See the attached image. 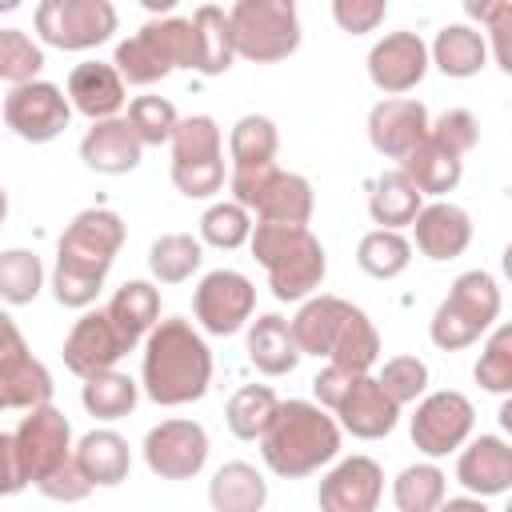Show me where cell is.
Returning a JSON list of instances; mask_svg holds the SVG:
<instances>
[{"label": "cell", "instance_id": "cell-15", "mask_svg": "<svg viewBox=\"0 0 512 512\" xmlns=\"http://www.w3.org/2000/svg\"><path fill=\"white\" fill-rule=\"evenodd\" d=\"M72 120V104L68 96L52 84V80H28V84H16L8 96H4V124L28 140V144H48L56 140Z\"/></svg>", "mask_w": 512, "mask_h": 512}, {"label": "cell", "instance_id": "cell-19", "mask_svg": "<svg viewBox=\"0 0 512 512\" xmlns=\"http://www.w3.org/2000/svg\"><path fill=\"white\" fill-rule=\"evenodd\" d=\"M384 496V468L372 456H344L316 492L320 512H376Z\"/></svg>", "mask_w": 512, "mask_h": 512}, {"label": "cell", "instance_id": "cell-38", "mask_svg": "<svg viewBox=\"0 0 512 512\" xmlns=\"http://www.w3.org/2000/svg\"><path fill=\"white\" fill-rule=\"evenodd\" d=\"M356 264H360L368 276H376V280H396V276L412 264V244L404 240V232L372 228V232L360 236Z\"/></svg>", "mask_w": 512, "mask_h": 512}, {"label": "cell", "instance_id": "cell-20", "mask_svg": "<svg viewBox=\"0 0 512 512\" xmlns=\"http://www.w3.org/2000/svg\"><path fill=\"white\" fill-rule=\"evenodd\" d=\"M128 352H132V348L120 340V332H116V324L108 320V312L96 308V312H84V316L72 324V332H68V340H64V368L76 372L80 380H88V376H96V372L116 368V360L128 356Z\"/></svg>", "mask_w": 512, "mask_h": 512}, {"label": "cell", "instance_id": "cell-22", "mask_svg": "<svg viewBox=\"0 0 512 512\" xmlns=\"http://www.w3.org/2000/svg\"><path fill=\"white\" fill-rule=\"evenodd\" d=\"M456 480L476 500L504 496L512 488V448H508V440L492 436V432L468 440L460 448V460H456Z\"/></svg>", "mask_w": 512, "mask_h": 512}, {"label": "cell", "instance_id": "cell-34", "mask_svg": "<svg viewBox=\"0 0 512 512\" xmlns=\"http://www.w3.org/2000/svg\"><path fill=\"white\" fill-rule=\"evenodd\" d=\"M420 208H424V196L412 188V180H408L400 168L380 172V176L372 180V192H368V216H372L380 228L400 232L404 224L416 220Z\"/></svg>", "mask_w": 512, "mask_h": 512}, {"label": "cell", "instance_id": "cell-25", "mask_svg": "<svg viewBox=\"0 0 512 512\" xmlns=\"http://www.w3.org/2000/svg\"><path fill=\"white\" fill-rule=\"evenodd\" d=\"M412 232H416V248L428 260H456L472 244V216L460 204L432 200L416 212Z\"/></svg>", "mask_w": 512, "mask_h": 512}, {"label": "cell", "instance_id": "cell-43", "mask_svg": "<svg viewBox=\"0 0 512 512\" xmlns=\"http://www.w3.org/2000/svg\"><path fill=\"white\" fill-rule=\"evenodd\" d=\"M124 120L132 124V132L140 136L144 148H148V144H168L172 132H176V124H180L176 104L164 100V96H136V100L128 104V116H124Z\"/></svg>", "mask_w": 512, "mask_h": 512}, {"label": "cell", "instance_id": "cell-14", "mask_svg": "<svg viewBox=\"0 0 512 512\" xmlns=\"http://www.w3.org/2000/svg\"><path fill=\"white\" fill-rule=\"evenodd\" d=\"M52 404V376L28 352L16 320L0 312V408H40Z\"/></svg>", "mask_w": 512, "mask_h": 512}, {"label": "cell", "instance_id": "cell-27", "mask_svg": "<svg viewBox=\"0 0 512 512\" xmlns=\"http://www.w3.org/2000/svg\"><path fill=\"white\" fill-rule=\"evenodd\" d=\"M72 460L80 464L92 488H116L120 480H128V468H132L128 440L112 428H92L88 436H80V444L72 448Z\"/></svg>", "mask_w": 512, "mask_h": 512}, {"label": "cell", "instance_id": "cell-2", "mask_svg": "<svg viewBox=\"0 0 512 512\" xmlns=\"http://www.w3.org/2000/svg\"><path fill=\"white\" fill-rule=\"evenodd\" d=\"M140 384L148 400H156L160 408H180L200 400L212 384V352L204 336L180 316L156 320V328L144 336Z\"/></svg>", "mask_w": 512, "mask_h": 512}, {"label": "cell", "instance_id": "cell-10", "mask_svg": "<svg viewBox=\"0 0 512 512\" xmlns=\"http://www.w3.org/2000/svg\"><path fill=\"white\" fill-rule=\"evenodd\" d=\"M168 144H172V184L184 196L208 200L224 188V148L212 116H184Z\"/></svg>", "mask_w": 512, "mask_h": 512}, {"label": "cell", "instance_id": "cell-37", "mask_svg": "<svg viewBox=\"0 0 512 512\" xmlns=\"http://www.w3.org/2000/svg\"><path fill=\"white\" fill-rule=\"evenodd\" d=\"M276 408H280V400H276V392H272L268 384H244V388L232 392V400H228V408H224L228 432H232L236 440H260V436L268 432Z\"/></svg>", "mask_w": 512, "mask_h": 512}, {"label": "cell", "instance_id": "cell-16", "mask_svg": "<svg viewBox=\"0 0 512 512\" xmlns=\"http://www.w3.org/2000/svg\"><path fill=\"white\" fill-rule=\"evenodd\" d=\"M256 308V288L244 272L236 268H216L196 284L192 312L208 336H232L252 320Z\"/></svg>", "mask_w": 512, "mask_h": 512}, {"label": "cell", "instance_id": "cell-7", "mask_svg": "<svg viewBox=\"0 0 512 512\" xmlns=\"http://www.w3.org/2000/svg\"><path fill=\"white\" fill-rule=\"evenodd\" d=\"M112 68L120 72L124 88H148L164 80L172 68H192V20L188 16H164L148 20L136 36L116 44Z\"/></svg>", "mask_w": 512, "mask_h": 512}, {"label": "cell", "instance_id": "cell-46", "mask_svg": "<svg viewBox=\"0 0 512 512\" xmlns=\"http://www.w3.org/2000/svg\"><path fill=\"white\" fill-rule=\"evenodd\" d=\"M376 384L384 388V396H388L396 408L416 404V400L424 396V388H428V364H424L420 356H392V360H384Z\"/></svg>", "mask_w": 512, "mask_h": 512}, {"label": "cell", "instance_id": "cell-50", "mask_svg": "<svg viewBox=\"0 0 512 512\" xmlns=\"http://www.w3.org/2000/svg\"><path fill=\"white\" fill-rule=\"evenodd\" d=\"M48 500H60V504H76V500H84L88 492H92V484L84 480V472H80V464L76 460H68V464H60L52 476H44L40 484H36Z\"/></svg>", "mask_w": 512, "mask_h": 512}, {"label": "cell", "instance_id": "cell-40", "mask_svg": "<svg viewBox=\"0 0 512 512\" xmlns=\"http://www.w3.org/2000/svg\"><path fill=\"white\" fill-rule=\"evenodd\" d=\"M204 260V248L188 232H168L148 248V268L160 284H184Z\"/></svg>", "mask_w": 512, "mask_h": 512}, {"label": "cell", "instance_id": "cell-44", "mask_svg": "<svg viewBox=\"0 0 512 512\" xmlns=\"http://www.w3.org/2000/svg\"><path fill=\"white\" fill-rule=\"evenodd\" d=\"M248 236H252V216L232 200H220L200 216V240L212 248L232 252V248L248 244Z\"/></svg>", "mask_w": 512, "mask_h": 512}, {"label": "cell", "instance_id": "cell-13", "mask_svg": "<svg viewBox=\"0 0 512 512\" xmlns=\"http://www.w3.org/2000/svg\"><path fill=\"white\" fill-rule=\"evenodd\" d=\"M476 428V408L464 392H428L416 412H412V444L428 456V460H440L448 452H460L468 444Z\"/></svg>", "mask_w": 512, "mask_h": 512}, {"label": "cell", "instance_id": "cell-24", "mask_svg": "<svg viewBox=\"0 0 512 512\" xmlns=\"http://www.w3.org/2000/svg\"><path fill=\"white\" fill-rule=\"evenodd\" d=\"M140 156H144V144L124 116L96 120L80 140V160L100 176H124L140 164Z\"/></svg>", "mask_w": 512, "mask_h": 512}, {"label": "cell", "instance_id": "cell-48", "mask_svg": "<svg viewBox=\"0 0 512 512\" xmlns=\"http://www.w3.org/2000/svg\"><path fill=\"white\" fill-rule=\"evenodd\" d=\"M468 16H476L480 24H488V36L496 44V64L504 72H512V48H508V32H512V4L508 0H468L464 4Z\"/></svg>", "mask_w": 512, "mask_h": 512}, {"label": "cell", "instance_id": "cell-55", "mask_svg": "<svg viewBox=\"0 0 512 512\" xmlns=\"http://www.w3.org/2000/svg\"><path fill=\"white\" fill-rule=\"evenodd\" d=\"M20 8V0H0V12H16Z\"/></svg>", "mask_w": 512, "mask_h": 512}, {"label": "cell", "instance_id": "cell-5", "mask_svg": "<svg viewBox=\"0 0 512 512\" xmlns=\"http://www.w3.org/2000/svg\"><path fill=\"white\" fill-rule=\"evenodd\" d=\"M252 256L268 272V288L276 300H308L328 272L324 244L312 236V228L296 224H252Z\"/></svg>", "mask_w": 512, "mask_h": 512}, {"label": "cell", "instance_id": "cell-51", "mask_svg": "<svg viewBox=\"0 0 512 512\" xmlns=\"http://www.w3.org/2000/svg\"><path fill=\"white\" fill-rule=\"evenodd\" d=\"M356 376H364V372H344V368H336V364H328V368H320V372H316V380H312V392H316V404H320L324 412H332V408L340 404V396L348 392V384H352Z\"/></svg>", "mask_w": 512, "mask_h": 512}, {"label": "cell", "instance_id": "cell-29", "mask_svg": "<svg viewBox=\"0 0 512 512\" xmlns=\"http://www.w3.org/2000/svg\"><path fill=\"white\" fill-rule=\"evenodd\" d=\"M108 320L116 324V332H120V340L128 344V348H136L152 328H156V320H160V292H156V284H148V280H124L120 288H116V296L108 300Z\"/></svg>", "mask_w": 512, "mask_h": 512}, {"label": "cell", "instance_id": "cell-53", "mask_svg": "<svg viewBox=\"0 0 512 512\" xmlns=\"http://www.w3.org/2000/svg\"><path fill=\"white\" fill-rule=\"evenodd\" d=\"M436 512H492V508L484 500H476V496H444Z\"/></svg>", "mask_w": 512, "mask_h": 512}, {"label": "cell", "instance_id": "cell-39", "mask_svg": "<svg viewBox=\"0 0 512 512\" xmlns=\"http://www.w3.org/2000/svg\"><path fill=\"white\" fill-rule=\"evenodd\" d=\"M448 496V476L436 464H408L392 480V504L400 512H436Z\"/></svg>", "mask_w": 512, "mask_h": 512}, {"label": "cell", "instance_id": "cell-36", "mask_svg": "<svg viewBox=\"0 0 512 512\" xmlns=\"http://www.w3.org/2000/svg\"><path fill=\"white\" fill-rule=\"evenodd\" d=\"M136 400H140V384L132 376L116 372V368L88 376L84 388H80V404L96 420H120V416H128L136 408Z\"/></svg>", "mask_w": 512, "mask_h": 512}, {"label": "cell", "instance_id": "cell-23", "mask_svg": "<svg viewBox=\"0 0 512 512\" xmlns=\"http://www.w3.org/2000/svg\"><path fill=\"white\" fill-rule=\"evenodd\" d=\"M332 420L344 428V432H352L356 440H380V436H388L392 428H396V420H400V408L384 396V388L376 384V376H356L352 384H348V392L340 396V404L332 408Z\"/></svg>", "mask_w": 512, "mask_h": 512}, {"label": "cell", "instance_id": "cell-26", "mask_svg": "<svg viewBox=\"0 0 512 512\" xmlns=\"http://www.w3.org/2000/svg\"><path fill=\"white\" fill-rule=\"evenodd\" d=\"M124 100H128V96H124V80H120V72H116L112 64H104V60H84V64H76V68L68 72V104H72L80 116H88L92 124L120 116Z\"/></svg>", "mask_w": 512, "mask_h": 512}, {"label": "cell", "instance_id": "cell-21", "mask_svg": "<svg viewBox=\"0 0 512 512\" xmlns=\"http://www.w3.org/2000/svg\"><path fill=\"white\" fill-rule=\"evenodd\" d=\"M368 140L380 156L404 160L416 144L428 140V108L412 96H388L368 112Z\"/></svg>", "mask_w": 512, "mask_h": 512}, {"label": "cell", "instance_id": "cell-41", "mask_svg": "<svg viewBox=\"0 0 512 512\" xmlns=\"http://www.w3.org/2000/svg\"><path fill=\"white\" fill-rule=\"evenodd\" d=\"M44 288V264L28 248H4L0 252V300L4 304H32Z\"/></svg>", "mask_w": 512, "mask_h": 512}, {"label": "cell", "instance_id": "cell-42", "mask_svg": "<svg viewBox=\"0 0 512 512\" xmlns=\"http://www.w3.org/2000/svg\"><path fill=\"white\" fill-rule=\"evenodd\" d=\"M44 68L40 44L20 28H0V80L4 84H28Z\"/></svg>", "mask_w": 512, "mask_h": 512}, {"label": "cell", "instance_id": "cell-18", "mask_svg": "<svg viewBox=\"0 0 512 512\" xmlns=\"http://www.w3.org/2000/svg\"><path fill=\"white\" fill-rule=\"evenodd\" d=\"M424 72H428V44L420 40V32L408 28L388 32L368 52V80L388 96L412 92L424 80Z\"/></svg>", "mask_w": 512, "mask_h": 512}, {"label": "cell", "instance_id": "cell-28", "mask_svg": "<svg viewBox=\"0 0 512 512\" xmlns=\"http://www.w3.org/2000/svg\"><path fill=\"white\" fill-rule=\"evenodd\" d=\"M192 72L200 76H224L236 60L228 12L216 4H200L192 16Z\"/></svg>", "mask_w": 512, "mask_h": 512}, {"label": "cell", "instance_id": "cell-47", "mask_svg": "<svg viewBox=\"0 0 512 512\" xmlns=\"http://www.w3.org/2000/svg\"><path fill=\"white\" fill-rule=\"evenodd\" d=\"M428 140L464 160V152H472L476 140H480V124H476V116L468 108H448L436 120H428Z\"/></svg>", "mask_w": 512, "mask_h": 512}, {"label": "cell", "instance_id": "cell-49", "mask_svg": "<svg viewBox=\"0 0 512 512\" xmlns=\"http://www.w3.org/2000/svg\"><path fill=\"white\" fill-rule=\"evenodd\" d=\"M388 4L384 0H336L332 4V20L352 32V36H364V32H376V24L384 20Z\"/></svg>", "mask_w": 512, "mask_h": 512}, {"label": "cell", "instance_id": "cell-6", "mask_svg": "<svg viewBox=\"0 0 512 512\" xmlns=\"http://www.w3.org/2000/svg\"><path fill=\"white\" fill-rule=\"evenodd\" d=\"M500 284L472 268V272H460L448 288V296L440 300V308L432 312V324H428V336L440 352H460L468 344H476L500 316Z\"/></svg>", "mask_w": 512, "mask_h": 512}, {"label": "cell", "instance_id": "cell-30", "mask_svg": "<svg viewBox=\"0 0 512 512\" xmlns=\"http://www.w3.org/2000/svg\"><path fill=\"white\" fill-rule=\"evenodd\" d=\"M212 512H260L268 504V480L248 460H228L208 480Z\"/></svg>", "mask_w": 512, "mask_h": 512}, {"label": "cell", "instance_id": "cell-45", "mask_svg": "<svg viewBox=\"0 0 512 512\" xmlns=\"http://www.w3.org/2000/svg\"><path fill=\"white\" fill-rule=\"evenodd\" d=\"M476 384L484 392H496V396L512 392V328L508 324L492 328V336L476 360Z\"/></svg>", "mask_w": 512, "mask_h": 512}, {"label": "cell", "instance_id": "cell-31", "mask_svg": "<svg viewBox=\"0 0 512 512\" xmlns=\"http://www.w3.org/2000/svg\"><path fill=\"white\" fill-rule=\"evenodd\" d=\"M484 60H488V40H484V32H476L468 24H444L428 48V64H436L452 80L476 76L484 68Z\"/></svg>", "mask_w": 512, "mask_h": 512}, {"label": "cell", "instance_id": "cell-33", "mask_svg": "<svg viewBox=\"0 0 512 512\" xmlns=\"http://www.w3.org/2000/svg\"><path fill=\"white\" fill-rule=\"evenodd\" d=\"M400 172L412 180V188L420 196H448L460 184V176H464V160L452 156V152H444L440 144L424 140V144H416L400 160Z\"/></svg>", "mask_w": 512, "mask_h": 512}, {"label": "cell", "instance_id": "cell-17", "mask_svg": "<svg viewBox=\"0 0 512 512\" xmlns=\"http://www.w3.org/2000/svg\"><path fill=\"white\" fill-rule=\"evenodd\" d=\"M208 460V432L196 420H164L144 436V464L160 480H192Z\"/></svg>", "mask_w": 512, "mask_h": 512}, {"label": "cell", "instance_id": "cell-35", "mask_svg": "<svg viewBox=\"0 0 512 512\" xmlns=\"http://www.w3.org/2000/svg\"><path fill=\"white\" fill-rule=\"evenodd\" d=\"M280 152V132L268 116H240L232 124V136H228V156H232V172L240 168H264L272 164Z\"/></svg>", "mask_w": 512, "mask_h": 512}, {"label": "cell", "instance_id": "cell-4", "mask_svg": "<svg viewBox=\"0 0 512 512\" xmlns=\"http://www.w3.org/2000/svg\"><path fill=\"white\" fill-rule=\"evenodd\" d=\"M260 456L284 480L312 476L340 456V424L312 400H280L268 432L260 436Z\"/></svg>", "mask_w": 512, "mask_h": 512}, {"label": "cell", "instance_id": "cell-12", "mask_svg": "<svg viewBox=\"0 0 512 512\" xmlns=\"http://www.w3.org/2000/svg\"><path fill=\"white\" fill-rule=\"evenodd\" d=\"M12 448H16V464H20L24 480L40 484L44 476H52L60 464L72 460V424L52 404L28 408V416L12 432Z\"/></svg>", "mask_w": 512, "mask_h": 512}, {"label": "cell", "instance_id": "cell-54", "mask_svg": "<svg viewBox=\"0 0 512 512\" xmlns=\"http://www.w3.org/2000/svg\"><path fill=\"white\" fill-rule=\"evenodd\" d=\"M4 216H8V192L0 188V224H4Z\"/></svg>", "mask_w": 512, "mask_h": 512}, {"label": "cell", "instance_id": "cell-9", "mask_svg": "<svg viewBox=\"0 0 512 512\" xmlns=\"http://www.w3.org/2000/svg\"><path fill=\"white\" fill-rule=\"evenodd\" d=\"M232 48L252 64L288 60L300 48V16L292 0H236L228 8Z\"/></svg>", "mask_w": 512, "mask_h": 512}, {"label": "cell", "instance_id": "cell-1", "mask_svg": "<svg viewBox=\"0 0 512 512\" xmlns=\"http://www.w3.org/2000/svg\"><path fill=\"white\" fill-rule=\"evenodd\" d=\"M124 220L112 208H84L72 216L56 244V268H52V296L64 308H88L124 248Z\"/></svg>", "mask_w": 512, "mask_h": 512}, {"label": "cell", "instance_id": "cell-32", "mask_svg": "<svg viewBox=\"0 0 512 512\" xmlns=\"http://www.w3.org/2000/svg\"><path fill=\"white\" fill-rule=\"evenodd\" d=\"M248 360L264 376H284V372H292L300 364V348H296L292 328H288L284 316L268 312L248 328Z\"/></svg>", "mask_w": 512, "mask_h": 512}, {"label": "cell", "instance_id": "cell-52", "mask_svg": "<svg viewBox=\"0 0 512 512\" xmlns=\"http://www.w3.org/2000/svg\"><path fill=\"white\" fill-rule=\"evenodd\" d=\"M24 484H28V480H24L20 464H16L12 436H8V432H0V496H16Z\"/></svg>", "mask_w": 512, "mask_h": 512}, {"label": "cell", "instance_id": "cell-11", "mask_svg": "<svg viewBox=\"0 0 512 512\" xmlns=\"http://www.w3.org/2000/svg\"><path fill=\"white\" fill-rule=\"evenodd\" d=\"M120 16L108 0H40L36 4V32L44 44L60 52H88L112 40Z\"/></svg>", "mask_w": 512, "mask_h": 512}, {"label": "cell", "instance_id": "cell-8", "mask_svg": "<svg viewBox=\"0 0 512 512\" xmlns=\"http://www.w3.org/2000/svg\"><path fill=\"white\" fill-rule=\"evenodd\" d=\"M232 188V204H240L244 212H256V224H296L308 228L316 196L312 184L296 172H284L276 164L264 168H240L228 176Z\"/></svg>", "mask_w": 512, "mask_h": 512}, {"label": "cell", "instance_id": "cell-3", "mask_svg": "<svg viewBox=\"0 0 512 512\" xmlns=\"http://www.w3.org/2000/svg\"><path fill=\"white\" fill-rule=\"evenodd\" d=\"M300 356H324L344 372H368L380 360V332L364 308L340 296H308L288 320Z\"/></svg>", "mask_w": 512, "mask_h": 512}]
</instances>
